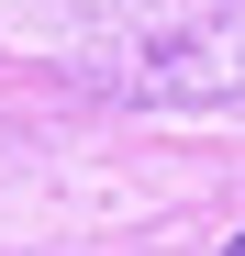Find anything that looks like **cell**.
Wrapping results in <instances>:
<instances>
[{"mask_svg":"<svg viewBox=\"0 0 245 256\" xmlns=\"http://www.w3.org/2000/svg\"><path fill=\"white\" fill-rule=\"evenodd\" d=\"M78 78L122 100H245V0H78Z\"/></svg>","mask_w":245,"mask_h":256,"instance_id":"obj_1","label":"cell"},{"mask_svg":"<svg viewBox=\"0 0 245 256\" xmlns=\"http://www.w3.org/2000/svg\"><path fill=\"white\" fill-rule=\"evenodd\" d=\"M223 256H245V234H234V245H223Z\"/></svg>","mask_w":245,"mask_h":256,"instance_id":"obj_2","label":"cell"}]
</instances>
